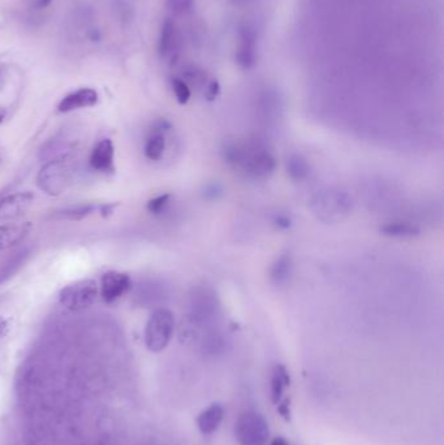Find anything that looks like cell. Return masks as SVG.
Instances as JSON below:
<instances>
[{
  "instance_id": "cell-1",
  "label": "cell",
  "mask_w": 444,
  "mask_h": 445,
  "mask_svg": "<svg viewBox=\"0 0 444 445\" xmlns=\"http://www.w3.org/2000/svg\"><path fill=\"white\" fill-rule=\"evenodd\" d=\"M223 153L230 164L240 168L249 178H268L277 167L275 158L266 147L253 142L230 144Z\"/></svg>"
},
{
  "instance_id": "cell-2",
  "label": "cell",
  "mask_w": 444,
  "mask_h": 445,
  "mask_svg": "<svg viewBox=\"0 0 444 445\" xmlns=\"http://www.w3.org/2000/svg\"><path fill=\"white\" fill-rule=\"evenodd\" d=\"M175 331V316L167 309H156L149 318L145 328V344L146 348L153 352L159 353L165 350Z\"/></svg>"
},
{
  "instance_id": "cell-3",
  "label": "cell",
  "mask_w": 444,
  "mask_h": 445,
  "mask_svg": "<svg viewBox=\"0 0 444 445\" xmlns=\"http://www.w3.org/2000/svg\"><path fill=\"white\" fill-rule=\"evenodd\" d=\"M234 435L240 445H266L270 437L266 418L255 410L243 413L234 424Z\"/></svg>"
},
{
  "instance_id": "cell-4",
  "label": "cell",
  "mask_w": 444,
  "mask_h": 445,
  "mask_svg": "<svg viewBox=\"0 0 444 445\" xmlns=\"http://www.w3.org/2000/svg\"><path fill=\"white\" fill-rule=\"evenodd\" d=\"M72 180V168L66 158H57L50 160L41 168L37 185L38 188L50 196H59L66 191Z\"/></svg>"
},
{
  "instance_id": "cell-5",
  "label": "cell",
  "mask_w": 444,
  "mask_h": 445,
  "mask_svg": "<svg viewBox=\"0 0 444 445\" xmlns=\"http://www.w3.org/2000/svg\"><path fill=\"white\" fill-rule=\"evenodd\" d=\"M219 314V303L214 290L197 287L189 294V315L193 324L206 325L214 322Z\"/></svg>"
},
{
  "instance_id": "cell-6",
  "label": "cell",
  "mask_w": 444,
  "mask_h": 445,
  "mask_svg": "<svg viewBox=\"0 0 444 445\" xmlns=\"http://www.w3.org/2000/svg\"><path fill=\"white\" fill-rule=\"evenodd\" d=\"M98 296L97 283L91 278L78 280L64 287L59 293V302L72 312L84 310L91 306Z\"/></svg>"
},
{
  "instance_id": "cell-7",
  "label": "cell",
  "mask_w": 444,
  "mask_h": 445,
  "mask_svg": "<svg viewBox=\"0 0 444 445\" xmlns=\"http://www.w3.org/2000/svg\"><path fill=\"white\" fill-rule=\"evenodd\" d=\"M313 210L326 222L339 220L351 210V200L345 193L324 191L313 200Z\"/></svg>"
},
{
  "instance_id": "cell-8",
  "label": "cell",
  "mask_w": 444,
  "mask_h": 445,
  "mask_svg": "<svg viewBox=\"0 0 444 445\" xmlns=\"http://www.w3.org/2000/svg\"><path fill=\"white\" fill-rule=\"evenodd\" d=\"M132 287L131 278L127 274L118 271H109L102 276L100 294L102 299L107 303H112L119 300Z\"/></svg>"
},
{
  "instance_id": "cell-9",
  "label": "cell",
  "mask_w": 444,
  "mask_h": 445,
  "mask_svg": "<svg viewBox=\"0 0 444 445\" xmlns=\"http://www.w3.org/2000/svg\"><path fill=\"white\" fill-rule=\"evenodd\" d=\"M240 44L236 53L237 64L244 69L255 67L257 61V34L256 30L249 26L243 25L240 28Z\"/></svg>"
},
{
  "instance_id": "cell-10",
  "label": "cell",
  "mask_w": 444,
  "mask_h": 445,
  "mask_svg": "<svg viewBox=\"0 0 444 445\" xmlns=\"http://www.w3.org/2000/svg\"><path fill=\"white\" fill-rule=\"evenodd\" d=\"M180 34L175 23L171 19H167L162 25L159 42H158V51L159 55L167 61H175L180 53Z\"/></svg>"
},
{
  "instance_id": "cell-11",
  "label": "cell",
  "mask_w": 444,
  "mask_h": 445,
  "mask_svg": "<svg viewBox=\"0 0 444 445\" xmlns=\"http://www.w3.org/2000/svg\"><path fill=\"white\" fill-rule=\"evenodd\" d=\"M34 194L30 191L16 193L0 200V219L11 220L21 216L33 205Z\"/></svg>"
},
{
  "instance_id": "cell-12",
  "label": "cell",
  "mask_w": 444,
  "mask_h": 445,
  "mask_svg": "<svg viewBox=\"0 0 444 445\" xmlns=\"http://www.w3.org/2000/svg\"><path fill=\"white\" fill-rule=\"evenodd\" d=\"M98 103V93L90 88H82L69 93L57 106V111L67 113L80 108L93 107Z\"/></svg>"
},
{
  "instance_id": "cell-13",
  "label": "cell",
  "mask_w": 444,
  "mask_h": 445,
  "mask_svg": "<svg viewBox=\"0 0 444 445\" xmlns=\"http://www.w3.org/2000/svg\"><path fill=\"white\" fill-rule=\"evenodd\" d=\"M224 414L225 410L219 402L211 404L210 406L201 412L200 415L197 417V427L201 434L209 436L216 433L224 419Z\"/></svg>"
},
{
  "instance_id": "cell-14",
  "label": "cell",
  "mask_w": 444,
  "mask_h": 445,
  "mask_svg": "<svg viewBox=\"0 0 444 445\" xmlns=\"http://www.w3.org/2000/svg\"><path fill=\"white\" fill-rule=\"evenodd\" d=\"M115 149L111 140H102L93 149L90 155V166L100 172H113Z\"/></svg>"
},
{
  "instance_id": "cell-15",
  "label": "cell",
  "mask_w": 444,
  "mask_h": 445,
  "mask_svg": "<svg viewBox=\"0 0 444 445\" xmlns=\"http://www.w3.org/2000/svg\"><path fill=\"white\" fill-rule=\"evenodd\" d=\"M30 231V224H10V225H0V250L8 249L11 246L19 244L23 241L25 236Z\"/></svg>"
},
{
  "instance_id": "cell-16",
  "label": "cell",
  "mask_w": 444,
  "mask_h": 445,
  "mask_svg": "<svg viewBox=\"0 0 444 445\" xmlns=\"http://www.w3.org/2000/svg\"><path fill=\"white\" fill-rule=\"evenodd\" d=\"M292 272H293V261H292V256H289L288 253H286L277 258V261L274 262L270 271V278L275 285L281 287L288 283L289 278L292 276Z\"/></svg>"
},
{
  "instance_id": "cell-17",
  "label": "cell",
  "mask_w": 444,
  "mask_h": 445,
  "mask_svg": "<svg viewBox=\"0 0 444 445\" xmlns=\"http://www.w3.org/2000/svg\"><path fill=\"white\" fill-rule=\"evenodd\" d=\"M290 386V375L284 365H277L272 370L271 377V401L277 405L283 399L284 390Z\"/></svg>"
},
{
  "instance_id": "cell-18",
  "label": "cell",
  "mask_w": 444,
  "mask_h": 445,
  "mask_svg": "<svg viewBox=\"0 0 444 445\" xmlns=\"http://www.w3.org/2000/svg\"><path fill=\"white\" fill-rule=\"evenodd\" d=\"M166 125L165 122H160V124L158 125V128H156L153 131L151 135L147 138L146 141V145H145V155L147 159L150 160H159L163 153H165V149H166V140H165V135H163V126Z\"/></svg>"
},
{
  "instance_id": "cell-19",
  "label": "cell",
  "mask_w": 444,
  "mask_h": 445,
  "mask_svg": "<svg viewBox=\"0 0 444 445\" xmlns=\"http://www.w3.org/2000/svg\"><path fill=\"white\" fill-rule=\"evenodd\" d=\"M380 232L386 236H391V237L407 238V237H414V236L420 234V228L413 225L411 223L392 222L385 224L380 228Z\"/></svg>"
},
{
  "instance_id": "cell-20",
  "label": "cell",
  "mask_w": 444,
  "mask_h": 445,
  "mask_svg": "<svg viewBox=\"0 0 444 445\" xmlns=\"http://www.w3.org/2000/svg\"><path fill=\"white\" fill-rule=\"evenodd\" d=\"M287 172L289 178L295 181H302L309 176L311 167L306 159L301 155H290L287 159Z\"/></svg>"
},
{
  "instance_id": "cell-21",
  "label": "cell",
  "mask_w": 444,
  "mask_h": 445,
  "mask_svg": "<svg viewBox=\"0 0 444 445\" xmlns=\"http://www.w3.org/2000/svg\"><path fill=\"white\" fill-rule=\"evenodd\" d=\"M224 348H225V341H224L222 334H218V332H211L207 334L202 343L203 353L211 354V356L221 353Z\"/></svg>"
},
{
  "instance_id": "cell-22",
  "label": "cell",
  "mask_w": 444,
  "mask_h": 445,
  "mask_svg": "<svg viewBox=\"0 0 444 445\" xmlns=\"http://www.w3.org/2000/svg\"><path fill=\"white\" fill-rule=\"evenodd\" d=\"M97 207L94 205H78L76 207H71L64 211L60 212V218L62 219H67V220H72V222H78L82 220L84 218L89 216L91 212L94 211Z\"/></svg>"
},
{
  "instance_id": "cell-23",
  "label": "cell",
  "mask_w": 444,
  "mask_h": 445,
  "mask_svg": "<svg viewBox=\"0 0 444 445\" xmlns=\"http://www.w3.org/2000/svg\"><path fill=\"white\" fill-rule=\"evenodd\" d=\"M171 84H172V90H174V94H175L178 103L187 104L190 100V95H192L188 84L183 78H174Z\"/></svg>"
},
{
  "instance_id": "cell-24",
  "label": "cell",
  "mask_w": 444,
  "mask_h": 445,
  "mask_svg": "<svg viewBox=\"0 0 444 445\" xmlns=\"http://www.w3.org/2000/svg\"><path fill=\"white\" fill-rule=\"evenodd\" d=\"M194 0H167L166 7L168 11L176 16L187 15L193 10Z\"/></svg>"
},
{
  "instance_id": "cell-25",
  "label": "cell",
  "mask_w": 444,
  "mask_h": 445,
  "mask_svg": "<svg viewBox=\"0 0 444 445\" xmlns=\"http://www.w3.org/2000/svg\"><path fill=\"white\" fill-rule=\"evenodd\" d=\"M169 200H171V194H162L159 197L149 200L146 205V209H147V211L158 215V214L165 211L167 205L169 203Z\"/></svg>"
},
{
  "instance_id": "cell-26",
  "label": "cell",
  "mask_w": 444,
  "mask_h": 445,
  "mask_svg": "<svg viewBox=\"0 0 444 445\" xmlns=\"http://www.w3.org/2000/svg\"><path fill=\"white\" fill-rule=\"evenodd\" d=\"M277 410L284 421H287V422L290 421L292 412H290V400L289 399H281L279 401L277 404Z\"/></svg>"
},
{
  "instance_id": "cell-27",
  "label": "cell",
  "mask_w": 444,
  "mask_h": 445,
  "mask_svg": "<svg viewBox=\"0 0 444 445\" xmlns=\"http://www.w3.org/2000/svg\"><path fill=\"white\" fill-rule=\"evenodd\" d=\"M221 93V86L219 82L216 79H212L207 85H206V90H205V95L209 100H214Z\"/></svg>"
},
{
  "instance_id": "cell-28",
  "label": "cell",
  "mask_w": 444,
  "mask_h": 445,
  "mask_svg": "<svg viewBox=\"0 0 444 445\" xmlns=\"http://www.w3.org/2000/svg\"><path fill=\"white\" fill-rule=\"evenodd\" d=\"M118 205L116 203H112V205H103L102 207H100V215L103 216V218H107V216H110L111 215L112 212H113V209L116 207Z\"/></svg>"
},
{
  "instance_id": "cell-29",
  "label": "cell",
  "mask_w": 444,
  "mask_h": 445,
  "mask_svg": "<svg viewBox=\"0 0 444 445\" xmlns=\"http://www.w3.org/2000/svg\"><path fill=\"white\" fill-rule=\"evenodd\" d=\"M8 330H10V325H8V321L3 316H0V339L4 337L6 334H8Z\"/></svg>"
},
{
  "instance_id": "cell-30",
  "label": "cell",
  "mask_w": 444,
  "mask_h": 445,
  "mask_svg": "<svg viewBox=\"0 0 444 445\" xmlns=\"http://www.w3.org/2000/svg\"><path fill=\"white\" fill-rule=\"evenodd\" d=\"M270 445H289V443L286 440V439H284V437L278 436V437H275V439L270 443Z\"/></svg>"
},
{
  "instance_id": "cell-31",
  "label": "cell",
  "mask_w": 444,
  "mask_h": 445,
  "mask_svg": "<svg viewBox=\"0 0 444 445\" xmlns=\"http://www.w3.org/2000/svg\"><path fill=\"white\" fill-rule=\"evenodd\" d=\"M51 1L53 0H37V8H41V10L46 8L51 4Z\"/></svg>"
},
{
  "instance_id": "cell-32",
  "label": "cell",
  "mask_w": 444,
  "mask_h": 445,
  "mask_svg": "<svg viewBox=\"0 0 444 445\" xmlns=\"http://www.w3.org/2000/svg\"><path fill=\"white\" fill-rule=\"evenodd\" d=\"M231 1L236 6H244V4H248V3H250L253 0H231Z\"/></svg>"
},
{
  "instance_id": "cell-33",
  "label": "cell",
  "mask_w": 444,
  "mask_h": 445,
  "mask_svg": "<svg viewBox=\"0 0 444 445\" xmlns=\"http://www.w3.org/2000/svg\"><path fill=\"white\" fill-rule=\"evenodd\" d=\"M4 120V112L0 111V123Z\"/></svg>"
}]
</instances>
